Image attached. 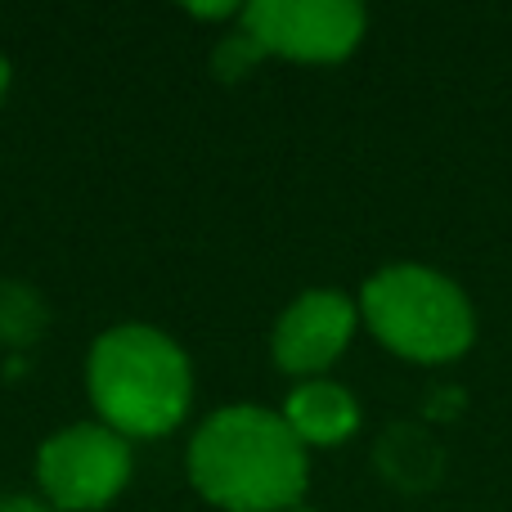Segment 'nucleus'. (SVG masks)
I'll return each mask as SVG.
<instances>
[{
	"instance_id": "f03ea898",
	"label": "nucleus",
	"mask_w": 512,
	"mask_h": 512,
	"mask_svg": "<svg viewBox=\"0 0 512 512\" xmlns=\"http://www.w3.org/2000/svg\"><path fill=\"white\" fill-rule=\"evenodd\" d=\"M360 324L409 364L463 360L477 342V306L459 279L432 265L400 261L360 288Z\"/></svg>"
},
{
	"instance_id": "9b49d317",
	"label": "nucleus",
	"mask_w": 512,
	"mask_h": 512,
	"mask_svg": "<svg viewBox=\"0 0 512 512\" xmlns=\"http://www.w3.org/2000/svg\"><path fill=\"white\" fill-rule=\"evenodd\" d=\"M297 512H306V508H297Z\"/></svg>"
},
{
	"instance_id": "f257e3e1",
	"label": "nucleus",
	"mask_w": 512,
	"mask_h": 512,
	"mask_svg": "<svg viewBox=\"0 0 512 512\" xmlns=\"http://www.w3.org/2000/svg\"><path fill=\"white\" fill-rule=\"evenodd\" d=\"M189 477L198 495L225 512H297L310 463L283 414L234 405L198 427L189 445Z\"/></svg>"
},
{
	"instance_id": "423d86ee",
	"label": "nucleus",
	"mask_w": 512,
	"mask_h": 512,
	"mask_svg": "<svg viewBox=\"0 0 512 512\" xmlns=\"http://www.w3.org/2000/svg\"><path fill=\"white\" fill-rule=\"evenodd\" d=\"M360 306L337 288H310L274 324V364L297 378H319L351 346Z\"/></svg>"
},
{
	"instance_id": "39448f33",
	"label": "nucleus",
	"mask_w": 512,
	"mask_h": 512,
	"mask_svg": "<svg viewBox=\"0 0 512 512\" xmlns=\"http://www.w3.org/2000/svg\"><path fill=\"white\" fill-rule=\"evenodd\" d=\"M41 490L68 512L104 508L131 477V450L113 427L81 423L50 436L36 459Z\"/></svg>"
},
{
	"instance_id": "1a4fd4ad",
	"label": "nucleus",
	"mask_w": 512,
	"mask_h": 512,
	"mask_svg": "<svg viewBox=\"0 0 512 512\" xmlns=\"http://www.w3.org/2000/svg\"><path fill=\"white\" fill-rule=\"evenodd\" d=\"M0 512H54V508L32 504V499H0Z\"/></svg>"
},
{
	"instance_id": "7ed1b4c3",
	"label": "nucleus",
	"mask_w": 512,
	"mask_h": 512,
	"mask_svg": "<svg viewBox=\"0 0 512 512\" xmlns=\"http://www.w3.org/2000/svg\"><path fill=\"white\" fill-rule=\"evenodd\" d=\"M90 396L117 436H162L189 409V360L158 328L122 324L90 351Z\"/></svg>"
},
{
	"instance_id": "0eeeda50",
	"label": "nucleus",
	"mask_w": 512,
	"mask_h": 512,
	"mask_svg": "<svg viewBox=\"0 0 512 512\" xmlns=\"http://www.w3.org/2000/svg\"><path fill=\"white\" fill-rule=\"evenodd\" d=\"M283 423L292 427V436H297L306 450L310 445H342V441H351L355 427H360V405H355V396L342 382L310 378L288 396Z\"/></svg>"
},
{
	"instance_id": "9d476101",
	"label": "nucleus",
	"mask_w": 512,
	"mask_h": 512,
	"mask_svg": "<svg viewBox=\"0 0 512 512\" xmlns=\"http://www.w3.org/2000/svg\"><path fill=\"white\" fill-rule=\"evenodd\" d=\"M5 86H9V63L0 59V95H5Z\"/></svg>"
},
{
	"instance_id": "20e7f679",
	"label": "nucleus",
	"mask_w": 512,
	"mask_h": 512,
	"mask_svg": "<svg viewBox=\"0 0 512 512\" xmlns=\"http://www.w3.org/2000/svg\"><path fill=\"white\" fill-rule=\"evenodd\" d=\"M239 18L265 54L297 63H342L369 27L355 0H252Z\"/></svg>"
},
{
	"instance_id": "6e6552de",
	"label": "nucleus",
	"mask_w": 512,
	"mask_h": 512,
	"mask_svg": "<svg viewBox=\"0 0 512 512\" xmlns=\"http://www.w3.org/2000/svg\"><path fill=\"white\" fill-rule=\"evenodd\" d=\"M261 59H265V50L252 41L248 32H239V36H230V41L216 45V72H221V77H230V81L243 77L248 68H256Z\"/></svg>"
}]
</instances>
